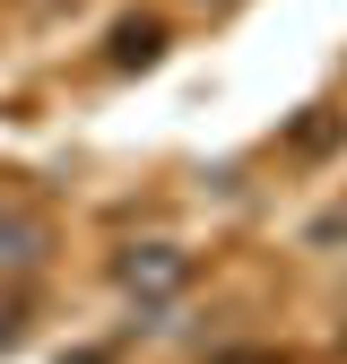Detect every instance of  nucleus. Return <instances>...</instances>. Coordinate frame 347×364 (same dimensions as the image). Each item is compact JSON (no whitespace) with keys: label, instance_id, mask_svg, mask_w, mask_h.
<instances>
[{"label":"nucleus","instance_id":"5","mask_svg":"<svg viewBox=\"0 0 347 364\" xmlns=\"http://www.w3.org/2000/svg\"><path fill=\"white\" fill-rule=\"evenodd\" d=\"M338 355H347V347H338Z\"/></svg>","mask_w":347,"mask_h":364},{"label":"nucleus","instance_id":"3","mask_svg":"<svg viewBox=\"0 0 347 364\" xmlns=\"http://www.w3.org/2000/svg\"><path fill=\"white\" fill-rule=\"evenodd\" d=\"M43 252V225L26 217V208H0V260H9V269H26Z\"/></svg>","mask_w":347,"mask_h":364},{"label":"nucleus","instance_id":"4","mask_svg":"<svg viewBox=\"0 0 347 364\" xmlns=\"http://www.w3.org/2000/svg\"><path fill=\"white\" fill-rule=\"evenodd\" d=\"M18 330H26V321H18V304H0V347H18Z\"/></svg>","mask_w":347,"mask_h":364},{"label":"nucleus","instance_id":"1","mask_svg":"<svg viewBox=\"0 0 347 364\" xmlns=\"http://www.w3.org/2000/svg\"><path fill=\"white\" fill-rule=\"evenodd\" d=\"M183 278H191V260L174 252V243H139V252L122 260V287H130V295H174Z\"/></svg>","mask_w":347,"mask_h":364},{"label":"nucleus","instance_id":"2","mask_svg":"<svg viewBox=\"0 0 347 364\" xmlns=\"http://www.w3.org/2000/svg\"><path fill=\"white\" fill-rule=\"evenodd\" d=\"M156 53H165V26H156V18H122V26H113V61H122V70H148Z\"/></svg>","mask_w":347,"mask_h":364}]
</instances>
